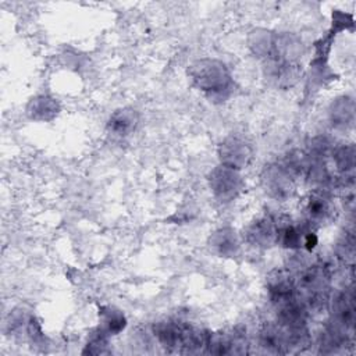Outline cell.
<instances>
[{
  "instance_id": "8fae6325",
  "label": "cell",
  "mask_w": 356,
  "mask_h": 356,
  "mask_svg": "<svg viewBox=\"0 0 356 356\" xmlns=\"http://www.w3.org/2000/svg\"><path fill=\"white\" fill-rule=\"evenodd\" d=\"M127 325V320L120 310L113 307H102L100 312V327L97 332L103 337H110L121 332Z\"/></svg>"
},
{
  "instance_id": "52a82bcc",
  "label": "cell",
  "mask_w": 356,
  "mask_h": 356,
  "mask_svg": "<svg viewBox=\"0 0 356 356\" xmlns=\"http://www.w3.org/2000/svg\"><path fill=\"white\" fill-rule=\"evenodd\" d=\"M277 222L270 217L256 220L246 231V239L253 246H271L275 242Z\"/></svg>"
},
{
  "instance_id": "9a60e30c",
  "label": "cell",
  "mask_w": 356,
  "mask_h": 356,
  "mask_svg": "<svg viewBox=\"0 0 356 356\" xmlns=\"http://www.w3.org/2000/svg\"><path fill=\"white\" fill-rule=\"evenodd\" d=\"M334 163L339 171L343 174L352 172L355 167V149L353 146H341L332 153Z\"/></svg>"
},
{
  "instance_id": "5b68a950",
  "label": "cell",
  "mask_w": 356,
  "mask_h": 356,
  "mask_svg": "<svg viewBox=\"0 0 356 356\" xmlns=\"http://www.w3.org/2000/svg\"><path fill=\"white\" fill-rule=\"evenodd\" d=\"M252 157V150L239 138H227L220 146V159L222 165L239 170L245 167Z\"/></svg>"
},
{
  "instance_id": "3957f363",
  "label": "cell",
  "mask_w": 356,
  "mask_h": 356,
  "mask_svg": "<svg viewBox=\"0 0 356 356\" xmlns=\"http://www.w3.org/2000/svg\"><path fill=\"white\" fill-rule=\"evenodd\" d=\"M330 275L325 267L312 266L302 273L298 291H303L310 305H320L325 299Z\"/></svg>"
},
{
  "instance_id": "2e32d148",
  "label": "cell",
  "mask_w": 356,
  "mask_h": 356,
  "mask_svg": "<svg viewBox=\"0 0 356 356\" xmlns=\"http://www.w3.org/2000/svg\"><path fill=\"white\" fill-rule=\"evenodd\" d=\"M110 350L107 349V338L100 335L99 332L88 342L82 353H89V355H103L108 353Z\"/></svg>"
},
{
  "instance_id": "ba28073f",
  "label": "cell",
  "mask_w": 356,
  "mask_h": 356,
  "mask_svg": "<svg viewBox=\"0 0 356 356\" xmlns=\"http://www.w3.org/2000/svg\"><path fill=\"white\" fill-rule=\"evenodd\" d=\"M139 118H138V113L132 108H120L117 111H114L107 122V129L108 132H111V135L115 136H127L129 135L136 124H138Z\"/></svg>"
},
{
  "instance_id": "4fadbf2b",
  "label": "cell",
  "mask_w": 356,
  "mask_h": 356,
  "mask_svg": "<svg viewBox=\"0 0 356 356\" xmlns=\"http://www.w3.org/2000/svg\"><path fill=\"white\" fill-rule=\"evenodd\" d=\"M353 111H355V107H353V100L350 97L343 96L341 99H337V102L332 103V107L330 111L332 124L338 127H345L348 124H352Z\"/></svg>"
},
{
  "instance_id": "5bb4252c",
  "label": "cell",
  "mask_w": 356,
  "mask_h": 356,
  "mask_svg": "<svg viewBox=\"0 0 356 356\" xmlns=\"http://www.w3.org/2000/svg\"><path fill=\"white\" fill-rule=\"evenodd\" d=\"M211 245L222 256L235 254V252L238 249V242H236V238H235L234 232L231 229H227V228L220 229L218 232H216L213 235Z\"/></svg>"
},
{
  "instance_id": "9c48e42d",
  "label": "cell",
  "mask_w": 356,
  "mask_h": 356,
  "mask_svg": "<svg viewBox=\"0 0 356 356\" xmlns=\"http://www.w3.org/2000/svg\"><path fill=\"white\" fill-rule=\"evenodd\" d=\"M307 231L309 228H302L289 222L277 224L275 243L286 249H300L303 248V241Z\"/></svg>"
},
{
  "instance_id": "277c9868",
  "label": "cell",
  "mask_w": 356,
  "mask_h": 356,
  "mask_svg": "<svg viewBox=\"0 0 356 356\" xmlns=\"http://www.w3.org/2000/svg\"><path fill=\"white\" fill-rule=\"evenodd\" d=\"M263 181L268 195L277 199L289 197L293 192V175L282 164L266 168Z\"/></svg>"
},
{
  "instance_id": "30bf717a",
  "label": "cell",
  "mask_w": 356,
  "mask_h": 356,
  "mask_svg": "<svg viewBox=\"0 0 356 356\" xmlns=\"http://www.w3.org/2000/svg\"><path fill=\"white\" fill-rule=\"evenodd\" d=\"M305 210L310 221L323 222L332 216L334 206L330 197H327L324 193H312L307 197Z\"/></svg>"
},
{
  "instance_id": "6da1fadb",
  "label": "cell",
  "mask_w": 356,
  "mask_h": 356,
  "mask_svg": "<svg viewBox=\"0 0 356 356\" xmlns=\"http://www.w3.org/2000/svg\"><path fill=\"white\" fill-rule=\"evenodd\" d=\"M193 83L211 97H225L232 86L227 67L217 60H199L189 68Z\"/></svg>"
},
{
  "instance_id": "8992f818",
  "label": "cell",
  "mask_w": 356,
  "mask_h": 356,
  "mask_svg": "<svg viewBox=\"0 0 356 356\" xmlns=\"http://www.w3.org/2000/svg\"><path fill=\"white\" fill-rule=\"evenodd\" d=\"M259 341L264 349H267L270 352H275V353H285L292 348L289 331L280 323H278V325L266 324L260 330Z\"/></svg>"
},
{
  "instance_id": "7c38bea8",
  "label": "cell",
  "mask_w": 356,
  "mask_h": 356,
  "mask_svg": "<svg viewBox=\"0 0 356 356\" xmlns=\"http://www.w3.org/2000/svg\"><path fill=\"white\" fill-rule=\"evenodd\" d=\"M58 111V106L54 99L47 97V96H39L31 100L28 104L26 113L32 120H39V121H47L51 120Z\"/></svg>"
},
{
  "instance_id": "7a4b0ae2",
  "label": "cell",
  "mask_w": 356,
  "mask_h": 356,
  "mask_svg": "<svg viewBox=\"0 0 356 356\" xmlns=\"http://www.w3.org/2000/svg\"><path fill=\"white\" fill-rule=\"evenodd\" d=\"M209 181L213 193L221 202H229L235 199L243 186L238 170H234L222 164L211 171Z\"/></svg>"
}]
</instances>
